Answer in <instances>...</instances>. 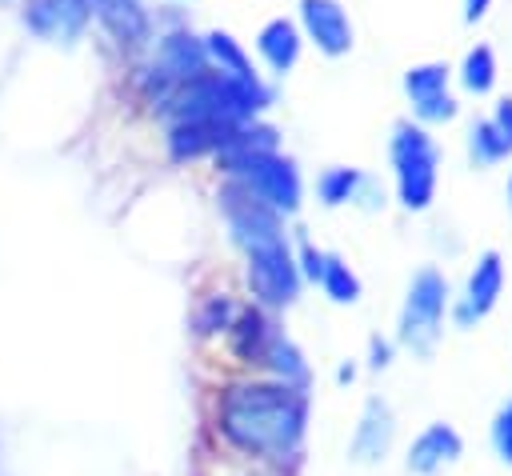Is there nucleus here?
Listing matches in <instances>:
<instances>
[{
    "label": "nucleus",
    "instance_id": "obj_1",
    "mask_svg": "<svg viewBox=\"0 0 512 476\" xmlns=\"http://www.w3.org/2000/svg\"><path fill=\"white\" fill-rule=\"evenodd\" d=\"M308 428V396L276 380H240L220 396V432L232 448L260 460L300 452Z\"/></svg>",
    "mask_w": 512,
    "mask_h": 476
},
{
    "label": "nucleus",
    "instance_id": "obj_2",
    "mask_svg": "<svg viewBox=\"0 0 512 476\" xmlns=\"http://www.w3.org/2000/svg\"><path fill=\"white\" fill-rule=\"evenodd\" d=\"M388 156L396 168V196L408 212H424L436 196V176H440V144L432 140L428 128L412 120L392 124Z\"/></svg>",
    "mask_w": 512,
    "mask_h": 476
},
{
    "label": "nucleus",
    "instance_id": "obj_3",
    "mask_svg": "<svg viewBox=\"0 0 512 476\" xmlns=\"http://www.w3.org/2000/svg\"><path fill=\"white\" fill-rule=\"evenodd\" d=\"M444 312H448V280L440 268L424 264L412 280H408V296L400 308V324H396V340L404 348H412L416 356H432L440 328H444Z\"/></svg>",
    "mask_w": 512,
    "mask_h": 476
},
{
    "label": "nucleus",
    "instance_id": "obj_4",
    "mask_svg": "<svg viewBox=\"0 0 512 476\" xmlns=\"http://www.w3.org/2000/svg\"><path fill=\"white\" fill-rule=\"evenodd\" d=\"M228 180H240L256 200H264L272 212L288 216L300 208V172L288 156L280 152H240V156H220Z\"/></svg>",
    "mask_w": 512,
    "mask_h": 476
},
{
    "label": "nucleus",
    "instance_id": "obj_5",
    "mask_svg": "<svg viewBox=\"0 0 512 476\" xmlns=\"http://www.w3.org/2000/svg\"><path fill=\"white\" fill-rule=\"evenodd\" d=\"M216 200H220V212H224V220H228L232 240H236L244 252L284 240L280 212H272L264 200H256L240 180H228V184L220 188V196H216Z\"/></svg>",
    "mask_w": 512,
    "mask_h": 476
},
{
    "label": "nucleus",
    "instance_id": "obj_6",
    "mask_svg": "<svg viewBox=\"0 0 512 476\" xmlns=\"http://www.w3.org/2000/svg\"><path fill=\"white\" fill-rule=\"evenodd\" d=\"M244 280H248L252 296H256L264 308H288V304L300 296V268H296V256H292L288 240L252 248V252H248Z\"/></svg>",
    "mask_w": 512,
    "mask_h": 476
},
{
    "label": "nucleus",
    "instance_id": "obj_7",
    "mask_svg": "<svg viewBox=\"0 0 512 476\" xmlns=\"http://www.w3.org/2000/svg\"><path fill=\"white\" fill-rule=\"evenodd\" d=\"M500 292H504V260L496 248H488V252H480V260L472 264V272L464 280V292L456 300V324L472 328L480 316H488L496 308Z\"/></svg>",
    "mask_w": 512,
    "mask_h": 476
},
{
    "label": "nucleus",
    "instance_id": "obj_8",
    "mask_svg": "<svg viewBox=\"0 0 512 476\" xmlns=\"http://www.w3.org/2000/svg\"><path fill=\"white\" fill-rule=\"evenodd\" d=\"M300 24L324 56L352 52V20L340 0H300Z\"/></svg>",
    "mask_w": 512,
    "mask_h": 476
},
{
    "label": "nucleus",
    "instance_id": "obj_9",
    "mask_svg": "<svg viewBox=\"0 0 512 476\" xmlns=\"http://www.w3.org/2000/svg\"><path fill=\"white\" fill-rule=\"evenodd\" d=\"M88 16H92L88 0H28L24 4V28L44 40H76Z\"/></svg>",
    "mask_w": 512,
    "mask_h": 476
},
{
    "label": "nucleus",
    "instance_id": "obj_10",
    "mask_svg": "<svg viewBox=\"0 0 512 476\" xmlns=\"http://www.w3.org/2000/svg\"><path fill=\"white\" fill-rule=\"evenodd\" d=\"M460 452H464L460 432H456L452 424H444V420H432V424L412 440L404 464H408V472H416V476H436L440 468L456 464Z\"/></svg>",
    "mask_w": 512,
    "mask_h": 476
},
{
    "label": "nucleus",
    "instance_id": "obj_11",
    "mask_svg": "<svg viewBox=\"0 0 512 476\" xmlns=\"http://www.w3.org/2000/svg\"><path fill=\"white\" fill-rule=\"evenodd\" d=\"M392 436H396V416H392L388 400L368 396V404H364V412H360V424H356V432H352L348 456H352L356 464H372V460H380V456L388 452Z\"/></svg>",
    "mask_w": 512,
    "mask_h": 476
},
{
    "label": "nucleus",
    "instance_id": "obj_12",
    "mask_svg": "<svg viewBox=\"0 0 512 476\" xmlns=\"http://www.w3.org/2000/svg\"><path fill=\"white\" fill-rule=\"evenodd\" d=\"M88 8L124 44H144L148 32H152V16H148V8L140 0H88Z\"/></svg>",
    "mask_w": 512,
    "mask_h": 476
},
{
    "label": "nucleus",
    "instance_id": "obj_13",
    "mask_svg": "<svg viewBox=\"0 0 512 476\" xmlns=\"http://www.w3.org/2000/svg\"><path fill=\"white\" fill-rule=\"evenodd\" d=\"M228 132L232 128L208 124V120H176L168 128V152H172V160H192V156H204V152H220Z\"/></svg>",
    "mask_w": 512,
    "mask_h": 476
},
{
    "label": "nucleus",
    "instance_id": "obj_14",
    "mask_svg": "<svg viewBox=\"0 0 512 476\" xmlns=\"http://www.w3.org/2000/svg\"><path fill=\"white\" fill-rule=\"evenodd\" d=\"M300 28L292 24V20H284V16H276V20H268L264 28H260V36H256V48H260V56L268 60V68L272 72H288L296 60H300Z\"/></svg>",
    "mask_w": 512,
    "mask_h": 476
},
{
    "label": "nucleus",
    "instance_id": "obj_15",
    "mask_svg": "<svg viewBox=\"0 0 512 476\" xmlns=\"http://www.w3.org/2000/svg\"><path fill=\"white\" fill-rule=\"evenodd\" d=\"M228 332H232V352H236L244 364H264L268 344H272V336H276V328H272V320H268L264 312H256V308L240 312Z\"/></svg>",
    "mask_w": 512,
    "mask_h": 476
},
{
    "label": "nucleus",
    "instance_id": "obj_16",
    "mask_svg": "<svg viewBox=\"0 0 512 476\" xmlns=\"http://www.w3.org/2000/svg\"><path fill=\"white\" fill-rule=\"evenodd\" d=\"M264 364L272 368L276 384H288V388H300V392L308 388V364H304V352H300L284 332H276V336H272Z\"/></svg>",
    "mask_w": 512,
    "mask_h": 476
},
{
    "label": "nucleus",
    "instance_id": "obj_17",
    "mask_svg": "<svg viewBox=\"0 0 512 476\" xmlns=\"http://www.w3.org/2000/svg\"><path fill=\"white\" fill-rule=\"evenodd\" d=\"M204 56H208V64H216V72H224V76H236V80H256V72H252V64H248V56H244V48L232 40V32H208L204 36Z\"/></svg>",
    "mask_w": 512,
    "mask_h": 476
},
{
    "label": "nucleus",
    "instance_id": "obj_18",
    "mask_svg": "<svg viewBox=\"0 0 512 476\" xmlns=\"http://www.w3.org/2000/svg\"><path fill=\"white\" fill-rule=\"evenodd\" d=\"M368 184V176L360 172V168H348V164H332V168H324L320 172V180H316V192H320V200L328 204V208H336V204H348V200H356V192Z\"/></svg>",
    "mask_w": 512,
    "mask_h": 476
},
{
    "label": "nucleus",
    "instance_id": "obj_19",
    "mask_svg": "<svg viewBox=\"0 0 512 476\" xmlns=\"http://www.w3.org/2000/svg\"><path fill=\"white\" fill-rule=\"evenodd\" d=\"M456 76H460V84H464L468 92H476V96L492 92V84H496V52H492L488 44H472V48L464 52Z\"/></svg>",
    "mask_w": 512,
    "mask_h": 476
},
{
    "label": "nucleus",
    "instance_id": "obj_20",
    "mask_svg": "<svg viewBox=\"0 0 512 476\" xmlns=\"http://www.w3.org/2000/svg\"><path fill=\"white\" fill-rule=\"evenodd\" d=\"M448 76H452V68H448L444 60L412 64V68L404 72V92H408L412 104H416V100H428V96H440V92H448Z\"/></svg>",
    "mask_w": 512,
    "mask_h": 476
},
{
    "label": "nucleus",
    "instance_id": "obj_21",
    "mask_svg": "<svg viewBox=\"0 0 512 476\" xmlns=\"http://www.w3.org/2000/svg\"><path fill=\"white\" fill-rule=\"evenodd\" d=\"M320 288L328 292L332 304H352L360 300V276L340 260V256H324V272H320Z\"/></svg>",
    "mask_w": 512,
    "mask_h": 476
},
{
    "label": "nucleus",
    "instance_id": "obj_22",
    "mask_svg": "<svg viewBox=\"0 0 512 476\" xmlns=\"http://www.w3.org/2000/svg\"><path fill=\"white\" fill-rule=\"evenodd\" d=\"M232 320H236V304L220 292V296H204V300H200V308H196V316H192V328H196L200 336H216V332H228Z\"/></svg>",
    "mask_w": 512,
    "mask_h": 476
},
{
    "label": "nucleus",
    "instance_id": "obj_23",
    "mask_svg": "<svg viewBox=\"0 0 512 476\" xmlns=\"http://www.w3.org/2000/svg\"><path fill=\"white\" fill-rule=\"evenodd\" d=\"M412 116H416L420 128H424V124H444V120L456 116V96H452V92H440V96L416 100V104H412Z\"/></svg>",
    "mask_w": 512,
    "mask_h": 476
},
{
    "label": "nucleus",
    "instance_id": "obj_24",
    "mask_svg": "<svg viewBox=\"0 0 512 476\" xmlns=\"http://www.w3.org/2000/svg\"><path fill=\"white\" fill-rule=\"evenodd\" d=\"M492 448L504 464H512V400H504L500 412L492 416Z\"/></svg>",
    "mask_w": 512,
    "mask_h": 476
},
{
    "label": "nucleus",
    "instance_id": "obj_25",
    "mask_svg": "<svg viewBox=\"0 0 512 476\" xmlns=\"http://www.w3.org/2000/svg\"><path fill=\"white\" fill-rule=\"evenodd\" d=\"M324 256H328V252H320L316 244L300 240V260H296V268H300V280H312V284H320V272H324Z\"/></svg>",
    "mask_w": 512,
    "mask_h": 476
},
{
    "label": "nucleus",
    "instance_id": "obj_26",
    "mask_svg": "<svg viewBox=\"0 0 512 476\" xmlns=\"http://www.w3.org/2000/svg\"><path fill=\"white\" fill-rule=\"evenodd\" d=\"M488 124L496 128V136L504 140V148H508V156H512V96H500V100H496V112L488 116Z\"/></svg>",
    "mask_w": 512,
    "mask_h": 476
},
{
    "label": "nucleus",
    "instance_id": "obj_27",
    "mask_svg": "<svg viewBox=\"0 0 512 476\" xmlns=\"http://www.w3.org/2000/svg\"><path fill=\"white\" fill-rule=\"evenodd\" d=\"M388 364H392V344L380 340V336H372V340H368V368L380 372V368H388Z\"/></svg>",
    "mask_w": 512,
    "mask_h": 476
},
{
    "label": "nucleus",
    "instance_id": "obj_28",
    "mask_svg": "<svg viewBox=\"0 0 512 476\" xmlns=\"http://www.w3.org/2000/svg\"><path fill=\"white\" fill-rule=\"evenodd\" d=\"M488 4H492V0H464V20L476 24V20L488 12Z\"/></svg>",
    "mask_w": 512,
    "mask_h": 476
},
{
    "label": "nucleus",
    "instance_id": "obj_29",
    "mask_svg": "<svg viewBox=\"0 0 512 476\" xmlns=\"http://www.w3.org/2000/svg\"><path fill=\"white\" fill-rule=\"evenodd\" d=\"M508 208H512V176H508Z\"/></svg>",
    "mask_w": 512,
    "mask_h": 476
}]
</instances>
